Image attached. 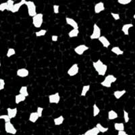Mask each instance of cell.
Masks as SVG:
<instances>
[{"label":"cell","instance_id":"obj_1","mask_svg":"<svg viewBox=\"0 0 135 135\" xmlns=\"http://www.w3.org/2000/svg\"><path fill=\"white\" fill-rule=\"evenodd\" d=\"M93 66L95 68L96 72L98 74V75L101 76H104L108 71V66L105 64L100 59L97 60L96 61H93Z\"/></svg>","mask_w":135,"mask_h":135},{"label":"cell","instance_id":"obj_2","mask_svg":"<svg viewBox=\"0 0 135 135\" xmlns=\"http://www.w3.org/2000/svg\"><path fill=\"white\" fill-rule=\"evenodd\" d=\"M117 80V78L115 76L112 74H108L105 77L104 80L101 81L100 84L103 87L105 88H110L112 86V84L115 83Z\"/></svg>","mask_w":135,"mask_h":135},{"label":"cell","instance_id":"obj_3","mask_svg":"<svg viewBox=\"0 0 135 135\" xmlns=\"http://www.w3.org/2000/svg\"><path fill=\"white\" fill-rule=\"evenodd\" d=\"M32 25L36 28H39L41 27L43 23V14L42 13H37L35 16L32 17Z\"/></svg>","mask_w":135,"mask_h":135},{"label":"cell","instance_id":"obj_4","mask_svg":"<svg viewBox=\"0 0 135 135\" xmlns=\"http://www.w3.org/2000/svg\"><path fill=\"white\" fill-rule=\"evenodd\" d=\"M25 5L27 7L28 14L30 17H33L37 14V6H36L35 2L32 1H26Z\"/></svg>","mask_w":135,"mask_h":135},{"label":"cell","instance_id":"obj_5","mask_svg":"<svg viewBox=\"0 0 135 135\" xmlns=\"http://www.w3.org/2000/svg\"><path fill=\"white\" fill-rule=\"evenodd\" d=\"M101 36V29L97 24H94L93 26V32L90 35V38L92 40L98 39Z\"/></svg>","mask_w":135,"mask_h":135},{"label":"cell","instance_id":"obj_6","mask_svg":"<svg viewBox=\"0 0 135 135\" xmlns=\"http://www.w3.org/2000/svg\"><path fill=\"white\" fill-rule=\"evenodd\" d=\"M5 131L7 134H10L15 135L17 133V129L16 128L15 126H14L12 123L11 122H5L4 125Z\"/></svg>","mask_w":135,"mask_h":135},{"label":"cell","instance_id":"obj_7","mask_svg":"<svg viewBox=\"0 0 135 135\" xmlns=\"http://www.w3.org/2000/svg\"><path fill=\"white\" fill-rule=\"evenodd\" d=\"M78 72H79V66H78V64H74L70 67L69 69L68 70L67 74L69 76L72 77L77 75Z\"/></svg>","mask_w":135,"mask_h":135},{"label":"cell","instance_id":"obj_8","mask_svg":"<svg viewBox=\"0 0 135 135\" xmlns=\"http://www.w3.org/2000/svg\"><path fill=\"white\" fill-rule=\"evenodd\" d=\"M49 98V102L51 104H58L60 101V95L59 93H55L51 94L48 96Z\"/></svg>","mask_w":135,"mask_h":135},{"label":"cell","instance_id":"obj_9","mask_svg":"<svg viewBox=\"0 0 135 135\" xmlns=\"http://www.w3.org/2000/svg\"><path fill=\"white\" fill-rule=\"evenodd\" d=\"M88 49H89V47L86 46V45L80 44L79 45H78V46L74 48V52H75L77 55H83L84 53L86 51H87Z\"/></svg>","mask_w":135,"mask_h":135},{"label":"cell","instance_id":"obj_10","mask_svg":"<svg viewBox=\"0 0 135 135\" xmlns=\"http://www.w3.org/2000/svg\"><path fill=\"white\" fill-rule=\"evenodd\" d=\"M26 2V0H20V2H18V3H14V6H13L12 9V10H11V12H12V13L18 12L20 10V8H21L22 6L25 5Z\"/></svg>","mask_w":135,"mask_h":135},{"label":"cell","instance_id":"obj_11","mask_svg":"<svg viewBox=\"0 0 135 135\" xmlns=\"http://www.w3.org/2000/svg\"><path fill=\"white\" fill-rule=\"evenodd\" d=\"M16 75L20 78H25L29 75V71L25 68H19L16 71Z\"/></svg>","mask_w":135,"mask_h":135},{"label":"cell","instance_id":"obj_12","mask_svg":"<svg viewBox=\"0 0 135 135\" xmlns=\"http://www.w3.org/2000/svg\"><path fill=\"white\" fill-rule=\"evenodd\" d=\"M105 10L104 3L102 2H99L97 3L94 6V11L95 14H99Z\"/></svg>","mask_w":135,"mask_h":135},{"label":"cell","instance_id":"obj_13","mask_svg":"<svg viewBox=\"0 0 135 135\" xmlns=\"http://www.w3.org/2000/svg\"><path fill=\"white\" fill-rule=\"evenodd\" d=\"M98 40L99 41L100 43H101L102 46L104 48H105V49H108V48H109V47L110 46V42L108 40V38H107V37H105V36L101 35V37L98 38Z\"/></svg>","mask_w":135,"mask_h":135},{"label":"cell","instance_id":"obj_14","mask_svg":"<svg viewBox=\"0 0 135 135\" xmlns=\"http://www.w3.org/2000/svg\"><path fill=\"white\" fill-rule=\"evenodd\" d=\"M65 20H66V24L72 27V28H78V24L75 20L70 17H66Z\"/></svg>","mask_w":135,"mask_h":135},{"label":"cell","instance_id":"obj_15","mask_svg":"<svg viewBox=\"0 0 135 135\" xmlns=\"http://www.w3.org/2000/svg\"><path fill=\"white\" fill-rule=\"evenodd\" d=\"M6 110H7V114L9 115V117L11 118V119H13V118H16V116L17 115V114H18V109H17L16 108H8Z\"/></svg>","mask_w":135,"mask_h":135},{"label":"cell","instance_id":"obj_16","mask_svg":"<svg viewBox=\"0 0 135 135\" xmlns=\"http://www.w3.org/2000/svg\"><path fill=\"white\" fill-rule=\"evenodd\" d=\"M134 26V25L132 23H128L125 24L122 26V31L124 33V35L128 36L129 35V31L131 29V28H132Z\"/></svg>","mask_w":135,"mask_h":135},{"label":"cell","instance_id":"obj_17","mask_svg":"<svg viewBox=\"0 0 135 135\" xmlns=\"http://www.w3.org/2000/svg\"><path fill=\"white\" fill-rule=\"evenodd\" d=\"M99 133L100 132L98 128L96 126H95V127H93L92 128L86 131L83 134V135H98Z\"/></svg>","mask_w":135,"mask_h":135},{"label":"cell","instance_id":"obj_18","mask_svg":"<svg viewBox=\"0 0 135 135\" xmlns=\"http://www.w3.org/2000/svg\"><path fill=\"white\" fill-rule=\"evenodd\" d=\"M38 118H39V116H38L37 112H31V114H30L29 117H28V120H29V122H31L32 123H35L37 122Z\"/></svg>","mask_w":135,"mask_h":135},{"label":"cell","instance_id":"obj_19","mask_svg":"<svg viewBox=\"0 0 135 135\" xmlns=\"http://www.w3.org/2000/svg\"><path fill=\"white\" fill-rule=\"evenodd\" d=\"M118 118V114L115 111L111 109L108 113V118L109 120H114Z\"/></svg>","mask_w":135,"mask_h":135},{"label":"cell","instance_id":"obj_20","mask_svg":"<svg viewBox=\"0 0 135 135\" xmlns=\"http://www.w3.org/2000/svg\"><path fill=\"white\" fill-rule=\"evenodd\" d=\"M126 91L124 89V90H122V91L118 90V91H114V93H113V95H114V97H115L116 99H120V98H122V97L126 94Z\"/></svg>","mask_w":135,"mask_h":135},{"label":"cell","instance_id":"obj_21","mask_svg":"<svg viewBox=\"0 0 135 135\" xmlns=\"http://www.w3.org/2000/svg\"><path fill=\"white\" fill-rule=\"evenodd\" d=\"M65 118L63 115H60L54 119V123L55 126H60L64 123Z\"/></svg>","mask_w":135,"mask_h":135},{"label":"cell","instance_id":"obj_22","mask_svg":"<svg viewBox=\"0 0 135 135\" xmlns=\"http://www.w3.org/2000/svg\"><path fill=\"white\" fill-rule=\"evenodd\" d=\"M26 97L25 95H22L21 93H19L15 96V103L16 104H19V103L24 102L26 100Z\"/></svg>","mask_w":135,"mask_h":135},{"label":"cell","instance_id":"obj_23","mask_svg":"<svg viewBox=\"0 0 135 135\" xmlns=\"http://www.w3.org/2000/svg\"><path fill=\"white\" fill-rule=\"evenodd\" d=\"M111 51H112L113 54H115L116 55H122L124 54V51L123 50H122L119 47L116 46V47H113L111 49Z\"/></svg>","mask_w":135,"mask_h":135},{"label":"cell","instance_id":"obj_24","mask_svg":"<svg viewBox=\"0 0 135 135\" xmlns=\"http://www.w3.org/2000/svg\"><path fill=\"white\" fill-rule=\"evenodd\" d=\"M79 30L78 28H72L68 34V35L70 38H75V37H77L79 35Z\"/></svg>","mask_w":135,"mask_h":135},{"label":"cell","instance_id":"obj_25","mask_svg":"<svg viewBox=\"0 0 135 135\" xmlns=\"http://www.w3.org/2000/svg\"><path fill=\"white\" fill-rule=\"evenodd\" d=\"M90 89H91V85L90 84H86V85H84L82 88V91L80 93V96L81 97H85L86 95V94L88 93L89 91H90Z\"/></svg>","mask_w":135,"mask_h":135},{"label":"cell","instance_id":"obj_26","mask_svg":"<svg viewBox=\"0 0 135 135\" xmlns=\"http://www.w3.org/2000/svg\"><path fill=\"white\" fill-rule=\"evenodd\" d=\"M114 129L117 131H123L124 130L125 126L124 124L122 122H115L114 123Z\"/></svg>","mask_w":135,"mask_h":135},{"label":"cell","instance_id":"obj_27","mask_svg":"<svg viewBox=\"0 0 135 135\" xmlns=\"http://www.w3.org/2000/svg\"><path fill=\"white\" fill-rule=\"evenodd\" d=\"M95 126L98 128V130L99 131V132H101V133H105V132H108V130H109V128L105 127V126H103V125L101 124H100V123H97Z\"/></svg>","mask_w":135,"mask_h":135},{"label":"cell","instance_id":"obj_28","mask_svg":"<svg viewBox=\"0 0 135 135\" xmlns=\"http://www.w3.org/2000/svg\"><path fill=\"white\" fill-rule=\"evenodd\" d=\"M100 114V109L99 108L98 106H97V104H93V116L94 118L95 117H97L99 114Z\"/></svg>","mask_w":135,"mask_h":135},{"label":"cell","instance_id":"obj_29","mask_svg":"<svg viewBox=\"0 0 135 135\" xmlns=\"http://www.w3.org/2000/svg\"><path fill=\"white\" fill-rule=\"evenodd\" d=\"M19 93H21L22 95H25V97H27L28 96V87L26 86H22L20 87L19 90Z\"/></svg>","mask_w":135,"mask_h":135},{"label":"cell","instance_id":"obj_30","mask_svg":"<svg viewBox=\"0 0 135 135\" xmlns=\"http://www.w3.org/2000/svg\"><path fill=\"white\" fill-rule=\"evenodd\" d=\"M47 32V31L45 29H41L39 31H37L35 32V36L37 37H44L46 33Z\"/></svg>","mask_w":135,"mask_h":135},{"label":"cell","instance_id":"obj_31","mask_svg":"<svg viewBox=\"0 0 135 135\" xmlns=\"http://www.w3.org/2000/svg\"><path fill=\"white\" fill-rule=\"evenodd\" d=\"M7 11L8 12H11L12 9L14 4L15 3L14 0H7Z\"/></svg>","mask_w":135,"mask_h":135},{"label":"cell","instance_id":"obj_32","mask_svg":"<svg viewBox=\"0 0 135 135\" xmlns=\"http://www.w3.org/2000/svg\"><path fill=\"white\" fill-rule=\"evenodd\" d=\"M16 53V52L15 49H14V48H9V49H8V51H7L6 57L9 58V57H11L12 56L15 55Z\"/></svg>","mask_w":135,"mask_h":135},{"label":"cell","instance_id":"obj_33","mask_svg":"<svg viewBox=\"0 0 135 135\" xmlns=\"http://www.w3.org/2000/svg\"><path fill=\"white\" fill-rule=\"evenodd\" d=\"M0 120H3L5 122H11V119L8 114H3V115H0Z\"/></svg>","mask_w":135,"mask_h":135},{"label":"cell","instance_id":"obj_34","mask_svg":"<svg viewBox=\"0 0 135 135\" xmlns=\"http://www.w3.org/2000/svg\"><path fill=\"white\" fill-rule=\"evenodd\" d=\"M123 115H124V120L125 123H128L130 121L128 112L126 110H123Z\"/></svg>","mask_w":135,"mask_h":135},{"label":"cell","instance_id":"obj_35","mask_svg":"<svg viewBox=\"0 0 135 135\" xmlns=\"http://www.w3.org/2000/svg\"><path fill=\"white\" fill-rule=\"evenodd\" d=\"M131 2H132V0H118V3L122 6L128 5L129 3H131Z\"/></svg>","mask_w":135,"mask_h":135},{"label":"cell","instance_id":"obj_36","mask_svg":"<svg viewBox=\"0 0 135 135\" xmlns=\"http://www.w3.org/2000/svg\"><path fill=\"white\" fill-rule=\"evenodd\" d=\"M7 9V2H3L0 3V12H4Z\"/></svg>","mask_w":135,"mask_h":135},{"label":"cell","instance_id":"obj_37","mask_svg":"<svg viewBox=\"0 0 135 135\" xmlns=\"http://www.w3.org/2000/svg\"><path fill=\"white\" fill-rule=\"evenodd\" d=\"M111 15H112V18L115 20V21H118L120 19V14H118V13H114V12H111Z\"/></svg>","mask_w":135,"mask_h":135},{"label":"cell","instance_id":"obj_38","mask_svg":"<svg viewBox=\"0 0 135 135\" xmlns=\"http://www.w3.org/2000/svg\"><path fill=\"white\" fill-rule=\"evenodd\" d=\"M43 110H44V109H43L42 107H37V114H38V116H39V118H41V117L43 116Z\"/></svg>","mask_w":135,"mask_h":135},{"label":"cell","instance_id":"obj_39","mask_svg":"<svg viewBox=\"0 0 135 135\" xmlns=\"http://www.w3.org/2000/svg\"><path fill=\"white\" fill-rule=\"evenodd\" d=\"M53 9H54V13L55 14H57L60 13V6L59 5H54L53 6Z\"/></svg>","mask_w":135,"mask_h":135},{"label":"cell","instance_id":"obj_40","mask_svg":"<svg viewBox=\"0 0 135 135\" xmlns=\"http://www.w3.org/2000/svg\"><path fill=\"white\" fill-rule=\"evenodd\" d=\"M6 86V82H5L4 79L0 78V91L3 90Z\"/></svg>","mask_w":135,"mask_h":135},{"label":"cell","instance_id":"obj_41","mask_svg":"<svg viewBox=\"0 0 135 135\" xmlns=\"http://www.w3.org/2000/svg\"><path fill=\"white\" fill-rule=\"evenodd\" d=\"M58 35H54L51 36V41L53 42H57L58 41Z\"/></svg>","mask_w":135,"mask_h":135},{"label":"cell","instance_id":"obj_42","mask_svg":"<svg viewBox=\"0 0 135 135\" xmlns=\"http://www.w3.org/2000/svg\"><path fill=\"white\" fill-rule=\"evenodd\" d=\"M118 135H128V133L124 130H123V131H118Z\"/></svg>","mask_w":135,"mask_h":135},{"label":"cell","instance_id":"obj_43","mask_svg":"<svg viewBox=\"0 0 135 135\" xmlns=\"http://www.w3.org/2000/svg\"><path fill=\"white\" fill-rule=\"evenodd\" d=\"M2 66V63H1V57H0V66Z\"/></svg>","mask_w":135,"mask_h":135},{"label":"cell","instance_id":"obj_44","mask_svg":"<svg viewBox=\"0 0 135 135\" xmlns=\"http://www.w3.org/2000/svg\"><path fill=\"white\" fill-rule=\"evenodd\" d=\"M133 18H134V20H135V14H134V16H133Z\"/></svg>","mask_w":135,"mask_h":135},{"label":"cell","instance_id":"obj_45","mask_svg":"<svg viewBox=\"0 0 135 135\" xmlns=\"http://www.w3.org/2000/svg\"><path fill=\"white\" fill-rule=\"evenodd\" d=\"M0 103H1V100H0Z\"/></svg>","mask_w":135,"mask_h":135},{"label":"cell","instance_id":"obj_46","mask_svg":"<svg viewBox=\"0 0 135 135\" xmlns=\"http://www.w3.org/2000/svg\"><path fill=\"white\" fill-rule=\"evenodd\" d=\"M134 101H135V97H134Z\"/></svg>","mask_w":135,"mask_h":135}]
</instances>
